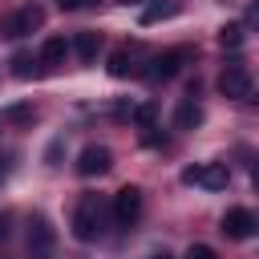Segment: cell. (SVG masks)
Instances as JSON below:
<instances>
[{
	"instance_id": "obj_6",
	"label": "cell",
	"mask_w": 259,
	"mask_h": 259,
	"mask_svg": "<svg viewBox=\"0 0 259 259\" xmlns=\"http://www.w3.org/2000/svg\"><path fill=\"white\" fill-rule=\"evenodd\" d=\"M219 231H223L227 239H251V235L259 231V223H255V214H251L247 206H231V210L223 214Z\"/></svg>"
},
{
	"instance_id": "obj_23",
	"label": "cell",
	"mask_w": 259,
	"mask_h": 259,
	"mask_svg": "<svg viewBox=\"0 0 259 259\" xmlns=\"http://www.w3.org/2000/svg\"><path fill=\"white\" fill-rule=\"evenodd\" d=\"M4 178H8V162L0 158V182H4Z\"/></svg>"
},
{
	"instance_id": "obj_22",
	"label": "cell",
	"mask_w": 259,
	"mask_h": 259,
	"mask_svg": "<svg viewBox=\"0 0 259 259\" xmlns=\"http://www.w3.org/2000/svg\"><path fill=\"white\" fill-rule=\"evenodd\" d=\"M251 182H255V190H259V162H255V170H251Z\"/></svg>"
},
{
	"instance_id": "obj_14",
	"label": "cell",
	"mask_w": 259,
	"mask_h": 259,
	"mask_svg": "<svg viewBox=\"0 0 259 259\" xmlns=\"http://www.w3.org/2000/svg\"><path fill=\"white\" fill-rule=\"evenodd\" d=\"M109 73H113V77L138 73V69H134V53H130V49H113V53H109Z\"/></svg>"
},
{
	"instance_id": "obj_17",
	"label": "cell",
	"mask_w": 259,
	"mask_h": 259,
	"mask_svg": "<svg viewBox=\"0 0 259 259\" xmlns=\"http://www.w3.org/2000/svg\"><path fill=\"white\" fill-rule=\"evenodd\" d=\"M154 113H158V109L146 101V105H134V117H130V121H138V125L146 130V125H154Z\"/></svg>"
},
{
	"instance_id": "obj_7",
	"label": "cell",
	"mask_w": 259,
	"mask_h": 259,
	"mask_svg": "<svg viewBox=\"0 0 259 259\" xmlns=\"http://www.w3.org/2000/svg\"><path fill=\"white\" fill-rule=\"evenodd\" d=\"M113 166V154L105 150V146H85L81 154H77V174L81 178H97V174H105Z\"/></svg>"
},
{
	"instance_id": "obj_11",
	"label": "cell",
	"mask_w": 259,
	"mask_h": 259,
	"mask_svg": "<svg viewBox=\"0 0 259 259\" xmlns=\"http://www.w3.org/2000/svg\"><path fill=\"white\" fill-rule=\"evenodd\" d=\"M73 53H77L81 65L97 61V53H101V32H77V36H73Z\"/></svg>"
},
{
	"instance_id": "obj_24",
	"label": "cell",
	"mask_w": 259,
	"mask_h": 259,
	"mask_svg": "<svg viewBox=\"0 0 259 259\" xmlns=\"http://www.w3.org/2000/svg\"><path fill=\"white\" fill-rule=\"evenodd\" d=\"M154 259H170V255H166V251H162V255H154Z\"/></svg>"
},
{
	"instance_id": "obj_15",
	"label": "cell",
	"mask_w": 259,
	"mask_h": 259,
	"mask_svg": "<svg viewBox=\"0 0 259 259\" xmlns=\"http://www.w3.org/2000/svg\"><path fill=\"white\" fill-rule=\"evenodd\" d=\"M219 45L223 49H239L243 45V24H223L219 28Z\"/></svg>"
},
{
	"instance_id": "obj_10",
	"label": "cell",
	"mask_w": 259,
	"mask_h": 259,
	"mask_svg": "<svg viewBox=\"0 0 259 259\" xmlns=\"http://www.w3.org/2000/svg\"><path fill=\"white\" fill-rule=\"evenodd\" d=\"M69 53H73V40H65V36H49V40L40 45V65H45V69H61V65L69 61Z\"/></svg>"
},
{
	"instance_id": "obj_1",
	"label": "cell",
	"mask_w": 259,
	"mask_h": 259,
	"mask_svg": "<svg viewBox=\"0 0 259 259\" xmlns=\"http://www.w3.org/2000/svg\"><path fill=\"white\" fill-rule=\"evenodd\" d=\"M101 231H105V206L97 202V194H85L77 202V210H73V239L93 243Z\"/></svg>"
},
{
	"instance_id": "obj_18",
	"label": "cell",
	"mask_w": 259,
	"mask_h": 259,
	"mask_svg": "<svg viewBox=\"0 0 259 259\" xmlns=\"http://www.w3.org/2000/svg\"><path fill=\"white\" fill-rule=\"evenodd\" d=\"M182 259H219V255H214V251H210V247H206V243H190V247H186V255H182Z\"/></svg>"
},
{
	"instance_id": "obj_16",
	"label": "cell",
	"mask_w": 259,
	"mask_h": 259,
	"mask_svg": "<svg viewBox=\"0 0 259 259\" xmlns=\"http://www.w3.org/2000/svg\"><path fill=\"white\" fill-rule=\"evenodd\" d=\"M32 65H36V61H32L28 53H16V57H12V73H16V77H32Z\"/></svg>"
},
{
	"instance_id": "obj_3",
	"label": "cell",
	"mask_w": 259,
	"mask_h": 259,
	"mask_svg": "<svg viewBox=\"0 0 259 259\" xmlns=\"http://www.w3.org/2000/svg\"><path fill=\"white\" fill-rule=\"evenodd\" d=\"M219 93H223V97H231V101L251 97V73H247V65L231 61V65L219 73Z\"/></svg>"
},
{
	"instance_id": "obj_19",
	"label": "cell",
	"mask_w": 259,
	"mask_h": 259,
	"mask_svg": "<svg viewBox=\"0 0 259 259\" xmlns=\"http://www.w3.org/2000/svg\"><path fill=\"white\" fill-rule=\"evenodd\" d=\"M243 20H247V28H251V32H259V0H251V4H247V16H243Z\"/></svg>"
},
{
	"instance_id": "obj_5",
	"label": "cell",
	"mask_w": 259,
	"mask_h": 259,
	"mask_svg": "<svg viewBox=\"0 0 259 259\" xmlns=\"http://www.w3.org/2000/svg\"><path fill=\"white\" fill-rule=\"evenodd\" d=\"M190 61V49H170V53H158L154 61H150V69H142L150 81H170V77H178L182 73V65Z\"/></svg>"
},
{
	"instance_id": "obj_13",
	"label": "cell",
	"mask_w": 259,
	"mask_h": 259,
	"mask_svg": "<svg viewBox=\"0 0 259 259\" xmlns=\"http://www.w3.org/2000/svg\"><path fill=\"white\" fill-rule=\"evenodd\" d=\"M178 12H182L178 0H158V4L142 8V24H158V20H170V16H178Z\"/></svg>"
},
{
	"instance_id": "obj_25",
	"label": "cell",
	"mask_w": 259,
	"mask_h": 259,
	"mask_svg": "<svg viewBox=\"0 0 259 259\" xmlns=\"http://www.w3.org/2000/svg\"><path fill=\"white\" fill-rule=\"evenodd\" d=\"M125 4H130V0H125Z\"/></svg>"
},
{
	"instance_id": "obj_8",
	"label": "cell",
	"mask_w": 259,
	"mask_h": 259,
	"mask_svg": "<svg viewBox=\"0 0 259 259\" xmlns=\"http://www.w3.org/2000/svg\"><path fill=\"white\" fill-rule=\"evenodd\" d=\"M45 24V8L40 4H24L12 20H8V36H28V32H36Z\"/></svg>"
},
{
	"instance_id": "obj_2",
	"label": "cell",
	"mask_w": 259,
	"mask_h": 259,
	"mask_svg": "<svg viewBox=\"0 0 259 259\" xmlns=\"http://www.w3.org/2000/svg\"><path fill=\"white\" fill-rule=\"evenodd\" d=\"M182 182L202 186V190H227L231 170H227V162H202V166H186L182 170Z\"/></svg>"
},
{
	"instance_id": "obj_20",
	"label": "cell",
	"mask_w": 259,
	"mask_h": 259,
	"mask_svg": "<svg viewBox=\"0 0 259 259\" xmlns=\"http://www.w3.org/2000/svg\"><path fill=\"white\" fill-rule=\"evenodd\" d=\"M61 8H85V4H93V0H57Z\"/></svg>"
},
{
	"instance_id": "obj_21",
	"label": "cell",
	"mask_w": 259,
	"mask_h": 259,
	"mask_svg": "<svg viewBox=\"0 0 259 259\" xmlns=\"http://www.w3.org/2000/svg\"><path fill=\"white\" fill-rule=\"evenodd\" d=\"M8 239V214H0V243Z\"/></svg>"
},
{
	"instance_id": "obj_12",
	"label": "cell",
	"mask_w": 259,
	"mask_h": 259,
	"mask_svg": "<svg viewBox=\"0 0 259 259\" xmlns=\"http://www.w3.org/2000/svg\"><path fill=\"white\" fill-rule=\"evenodd\" d=\"M202 125V105L198 101H178L174 109V130H198Z\"/></svg>"
},
{
	"instance_id": "obj_9",
	"label": "cell",
	"mask_w": 259,
	"mask_h": 259,
	"mask_svg": "<svg viewBox=\"0 0 259 259\" xmlns=\"http://www.w3.org/2000/svg\"><path fill=\"white\" fill-rule=\"evenodd\" d=\"M53 243H57V231L49 227V219H32L28 223V251L32 255H45V251H53Z\"/></svg>"
},
{
	"instance_id": "obj_4",
	"label": "cell",
	"mask_w": 259,
	"mask_h": 259,
	"mask_svg": "<svg viewBox=\"0 0 259 259\" xmlns=\"http://www.w3.org/2000/svg\"><path fill=\"white\" fill-rule=\"evenodd\" d=\"M142 206H146L142 190H138V186H121V190L113 194V219H117V227H134V223L142 219Z\"/></svg>"
}]
</instances>
